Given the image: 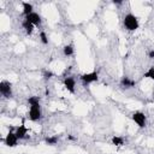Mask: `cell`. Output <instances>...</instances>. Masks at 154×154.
Returning <instances> with one entry per match:
<instances>
[{
	"instance_id": "52a82bcc",
	"label": "cell",
	"mask_w": 154,
	"mask_h": 154,
	"mask_svg": "<svg viewBox=\"0 0 154 154\" xmlns=\"http://www.w3.org/2000/svg\"><path fill=\"white\" fill-rule=\"evenodd\" d=\"M25 19L29 20V22H30L31 24H34V25H38V24L41 23V17H40V14H37V13H35V12L30 13L29 16H26Z\"/></svg>"
},
{
	"instance_id": "8992f818",
	"label": "cell",
	"mask_w": 154,
	"mask_h": 154,
	"mask_svg": "<svg viewBox=\"0 0 154 154\" xmlns=\"http://www.w3.org/2000/svg\"><path fill=\"white\" fill-rule=\"evenodd\" d=\"M81 79L83 81L84 84H89L93 83L95 81H97V73L96 72H89V73H84L81 76Z\"/></svg>"
},
{
	"instance_id": "7c38bea8",
	"label": "cell",
	"mask_w": 154,
	"mask_h": 154,
	"mask_svg": "<svg viewBox=\"0 0 154 154\" xmlns=\"http://www.w3.org/2000/svg\"><path fill=\"white\" fill-rule=\"evenodd\" d=\"M120 82H122V84L125 85V87H132V85H135V81H131L129 77H123Z\"/></svg>"
},
{
	"instance_id": "ba28073f",
	"label": "cell",
	"mask_w": 154,
	"mask_h": 154,
	"mask_svg": "<svg viewBox=\"0 0 154 154\" xmlns=\"http://www.w3.org/2000/svg\"><path fill=\"white\" fill-rule=\"evenodd\" d=\"M64 87L70 91V93H75V79L71 77H66L64 79Z\"/></svg>"
},
{
	"instance_id": "ac0fdd59",
	"label": "cell",
	"mask_w": 154,
	"mask_h": 154,
	"mask_svg": "<svg viewBox=\"0 0 154 154\" xmlns=\"http://www.w3.org/2000/svg\"><path fill=\"white\" fill-rule=\"evenodd\" d=\"M40 37H41V41H42V43H45V45H47V43H48V38H47V35H46L43 31L40 34Z\"/></svg>"
},
{
	"instance_id": "8fae6325",
	"label": "cell",
	"mask_w": 154,
	"mask_h": 154,
	"mask_svg": "<svg viewBox=\"0 0 154 154\" xmlns=\"http://www.w3.org/2000/svg\"><path fill=\"white\" fill-rule=\"evenodd\" d=\"M23 13L25 14V17L32 13V5L29 2H23Z\"/></svg>"
},
{
	"instance_id": "7a4b0ae2",
	"label": "cell",
	"mask_w": 154,
	"mask_h": 154,
	"mask_svg": "<svg viewBox=\"0 0 154 154\" xmlns=\"http://www.w3.org/2000/svg\"><path fill=\"white\" fill-rule=\"evenodd\" d=\"M29 118L32 122H36L41 118V109H40V105H34L30 106V111H29Z\"/></svg>"
},
{
	"instance_id": "277c9868",
	"label": "cell",
	"mask_w": 154,
	"mask_h": 154,
	"mask_svg": "<svg viewBox=\"0 0 154 154\" xmlns=\"http://www.w3.org/2000/svg\"><path fill=\"white\" fill-rule=\"evenodd\" d=\"M0 91H1V94H2V96H5V97H11V95H12V89H11V84L8 83V82H1L0 83Z\"/></svg>"
},
{
	"instance_id": "9a60e30c",
	"label": "cell",
	"mask_w": 154,
	"mask_h": 154,
	"mask_svg": "<svg viewBox=\"0 0 154 154\" xmlns=\"http://www.w3.org/2000/svg\"><path fill=\"white\" fill-rule=\"evenodd\" d=\"M112 143H113L114 146H122V144H123V138H122V137H118V136H114V137L112 138Z\"/></svg>"
},
{
	"instance_id": "5b68a950",
	"label": "cell",
	"mask_w": 154,
	"mask_h": 154,
	"mask_svg": "<svg viewBox=\"0 0 154 154\" xmlns=\"http://www.w3.org/2000/svg\"><path fill=\"white\" fill-rule=\"evenodd\" d=\"M17 141H18V137L16 136V132H12V131H10L5 137V144L8 147H14L17 144Z\"/></svg>"
},
{
	"instance_id": "9c48e42d",
	"label": "cell",
	"mask_w": 154,
	"mask_h": 154,
	"mask_svg": "<svg viewBox=\"0 0 154 154\" xmlns=\"http://www.w3.org/2000/svg\"><path fill=\"white\" fill-rule=\"evenodd\" d=\"M26 132H28V129H26L24 125H19V126L17 128V130H16V136H17L19 140H22V138L25 137Z\"/></svg>"
},
{
	"instance_id": "6da1fadb",
	"label": "cell",
	"mask_w": 154,
	"mask_h": 154,
	"mask_svg": "<svg viewBox=\"0 0 154 154\" xmlns=\"http://www.w3.org/2000/svg\"><path fill=\"white\" fill-rule=\"evenodd\" d=\"M124 25H125V28H126L128 30H130V31L136 30V29L138 28V19H137V17H135V16L131 14V13L126 14V16L124 17Z\"/></svg>"
},
{
	"instance_id": "ffe728a7",
	"label": "cell",
	"mask_w": 154,
	"mask_h": 154,
	"mask_svg": "<svg viewBox=\"0 0 154 154\" xmlns=\"http://www.w3.org/2000/svg\"><path fill=\"white\" fill-rule=\"evenodd\" d=\"M149 58H154V51H150L149 52Z\"/></svg>"
},
{
	"instance_id": "4fadbf2b",
	"label": "cell",
	"mask_w": 154,
	"mask_h": 154,
	"mask_svg": "<svg viewBox=\"0 0 154 154\" xmlns=\"http://www.w3.org/2000/svg\"><path fill=\"white\" fill-rule=\"evenodd\" d=\"M63 52H64V54H65V55H72V54H73V47H72V46H70V45H67V46H65V47H64Z\"/></svg>"
},
{
	"instance_id": "2e32d148",
	"label": "cell",
	"mask_w": 154,
	"mask_h": 154,
	"mask_svg": "<svg viewBox=\"0 0 154 154\" xmlns=\"http://www.w3.org/2000/svg\"><path fill=\"white\" fill-rule=\"evenodd\" d=\"M144 77L150 78V79H154V66H152V67L144 73Z\"/></svg>"
},
{
	"instance_id": "3957f363",
	"label": "cell",
	"mask_w": 154,
	"mask_h": 154,
	"mask_svg": "<svg viewBox=\"0 0 154 154\" xmlns=\"http://www.w3.org/2000/svg\"><path fill=\"white\" fill-rule=\"evenodd\" d=\"M131 118H132V120H134L140 128H143V126L146 125V116H144V113H142V112H135Z\"/></svg>"
},
{
	"instance_id": "d6986e66",
	"label": "cell",
	"mask_w": 154,
	"mask_h": 154,
	"mask_svg": "<svg viewBox=\"0 0 154 154\" xmlns=\"http://www.w3.org/2000/svg\"><path fill=\"white\" fill-rule=\"evenodd\" d=\"M43 76H45V78H51V77H53V73L51 71H45Z\"/></svg>"
},
{
	"instance_id": "e0dca14e",
	"label": "cell",
	"mask_w": 154,
	"mask_h": 154,
	"mask_svg": "<svg viewBox=\"0 0 154 154\" xmlns=\"http://www.w3.org/2000/svg\"><path fill=\"white\" fill-rule=\"evenodd\" d=\"M28 102H29V105H30V106L40 105V102H38V97H36V96H31V97H29Z\"/></svg>"
},
{
	"instance_id": "44dd1931",
	"label": "cell",
	"mask_w": 154,
	"mask_h": 154,
	"mask_svg": "<svg viewBox=\"0 0 154 154\" xmlns=\"http://www.w3.org/2000/svg\"><path fill=\"white\" fill-rule=\"evenodd\" d=\"M153 96H154V95H153Z\"/></svg>"
},
{
	"instance_id": "5bb4252c",
	"label": "cell",
	"mask_w": 154,
	"mask_h": 154,
	"mask_svg": "<svg viewBox=\"0 0 154 154\" xmlns=\"http://www.w3.org/2000/svg\"><path fill=\"white\" fill-rule=\"evenodd\" d=\"M57 142H58V137H57V136H52V137H47V138H46V143H47V144L53 146V144H55Z\"/></svg>"
},
{
	"instance_id": "30bf717a",
	"label": "cell",
	"mask_w": 154,
	"mask_h": 154,
	"mask_svg": "<svg viewBox=\"0 0 154 154\" xmlns=\"http://www.w3.org/2000/svg\"><path fill=\"white\" fill-rule=\"evenodd\" d=\"M23 28L25 29V32L28 34V35H30L31 32H32V30H34V24H31L29 20H24L23 22Z\"/></svg>"
}]
</instances>
